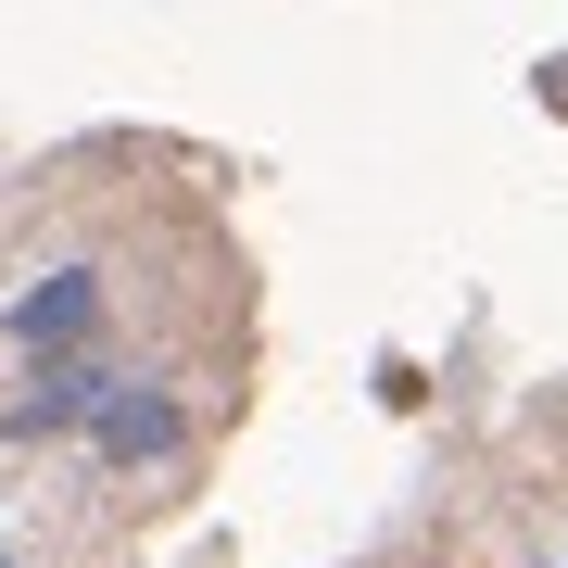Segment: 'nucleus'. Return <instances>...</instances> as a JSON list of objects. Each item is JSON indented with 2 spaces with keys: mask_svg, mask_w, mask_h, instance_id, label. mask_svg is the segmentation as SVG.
<instances>
[{
  "mask_svg": "<svg viewBox=\"0 0 568 568\" xmlns=\"http://www.w3.org/2000/svg\"><path fill=\"white\" fill-rule=\"evenodd\" d=\"M379 405L392 417H429V366L417 354H379Z\"/></svg>",
  "mask_w": 568,
  "mask_h": 568,
  "instance_id": "20e7f679",
  "label": "nucleus"
},
{
  "mask_svg": "<svg viewBox=\"0 0 568 568\" xmlns=\"http://www.w3.org/2000/svg\"><path fill=\"white\" fill-rule=\"evenodd\" d=\"M114 342V265L102 253H63L0 304V354H102Z\"/></svg>",
  "mask_w": 568,
  "mask_h": 568,
  "instance_id": "f03ea898",
  "label": "nucleus"
},
{
  "mask_svg": "<svg viewBox=\"0 0 568 568\" xmlns=\"http://www.w3.org/2000/svg\"><path fill=\"white\" fill-rule=\"evenodd\" d=\"M0 568H51V556H39V544H0Z\"/></svg>",
  "mask_w": 568,
  "mask_h": 568,
  "instance_id": "39448f33",
  "label": "nucleus"
},
{
  "mask_svg": "<svg viewBox=\"0 0 568 568\" xmlns=\"http://www.w3.org/2000/svg\"><path fill=\"white\" fill-rule=\"evenodd\" d=\"M114 366H126L114 342H102V354H26V379L0 392V443H77L89 405L114 392Z\"/></svg>",
  "mask_w": 568,
  "mask_h": 568,
  "instance_id": "7ed1b4c3",
  "label": "nucleus"
},
{
  "mask_svg": "<svg viewBox=\"0 0 568 568\" xmlns=\"http://www.w3.org/2000/svg\"><path fill=\"white\" fill-rule=\"evenodd\" d=\"M77 467L114 493V506L178 493L190 467H203V417H190V392L164 379V366H114V392H102L89 429H77Z\"/></svg>",
  "mask_w": 568,
  "mask_h": 568,
  "instance_id": "f257e3e1",
  "label": "nucleus"
}]
</instances>
